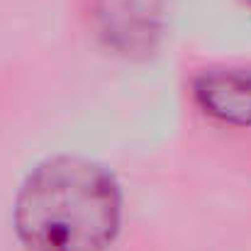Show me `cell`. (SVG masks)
I'll return each mask as SVG.
<instances>
[{"mask_svg":"<svg viewBox=\"0 0 251 251\" xmlns=\"http://www.w3.org/2000/svg\"><path fill=\"white\" fill-rule=\"evenodd\" d=\"M122 195L95 161L56 156L34 168L15 205V227L32 251H102L117 234Z\"/></svg>","mask_w":251,"mask_h":251,"instance_id":"cell-1","label":"cell"},{"mask_svg":"<svg viewBox=\"0 0 251 251\" xmlns=\"http://www.w3.org/2000/svg\"><path fill=\"white\" fill-rule=\"evenodd\" d=\"M247 2H249V5H251V0H247Z\"/></svg>","mask_w":251,"mask_h":251,"instance_id":"cell-4","label":"cell"},{"mask_svg":"<svg viewBox=\"0 0 251 251\" xmlns=\"http://www.w3.org/2000/svg\"><path fill=\"white\" fill-rule=\"evenodd\" d=\"M193 100L220 125L251 127V71L237 66L202 71L193 81Z\"/></svg>","mask_w":251,"mask_h":251,"instance_id":"cell-3","label":"cell"},{"mask_svg":"<svg viewBox=\"0 0 251 251\" xmlns=\"http://www.w3.org/2000/svg\"><path fill=\"white\" fill-rule=\"evenodd\" d=\"M164 0H93L90 22L105 49L125 59L149 56L164 37Z\"/></svg>","mask_w":251,"mask_h":251,"instance_id":"cell-2","label":"cell"}]
</instances>
